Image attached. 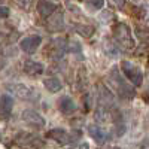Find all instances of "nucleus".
I'll use <instances>...</instances> for the list:
<instances>
[{"mask_svg": "<svg viewBox=\"0 0 149 149\" xmlns=\"http://www.w3.org/2000/svg\"><path fill=\"white\" fill-rule=\"evenodd\" d=\"M112 33H113V40L118 43V46L124 51H130V49L134 48V39H133V34L131 30L127 24L124 22H118L113 26L112 29Z\"/></svg>", "mask_w": 149, "mask_h": 149, "instance_id": "nucleus-1", "label": "nucleus"}, {"mask_svg": "<svg viewBox=\"0 0 149 149\" xmlns=\"http://www.w3.org/2000/svg\"><path fill=\"white\" fill-rule=\"evenodd\" d=\"M110 79H112V82L115 84V86H116V91H118V94L121 95V97H124V98H133L134 97V88H133V84L130 82V81H125L122 78V74H121V72L118 70V67H113L110 70Z\"/></svg>", "mask_w": 149, "mask_h": 149, "instance_id": "nucleus-2", "label": "nucleus"}, {"mask_svg": "<svg viewBox=\"0 0 149 149\" xmlns=\"http://www.w3.org/2000/svg\"><path fill=\"white\" fill-rule=\"evenodd\" d=\"M81 136L82 134L78 130H72L70 133H67L63 128H54V130L46 133V137L48 139H51V140H54V142H57L60 145H66V143H70L72 145L74 142H78L81 139Z\"/></svg>", "mask_w": 149, "mask_h": 149, "instance_id": "nucleus-3", "label": "nucleus"}, {"mask_svg": "<svg viewBox=\"0 0 149 149\" xmlns=\"http://www.w3.org/2000/svg\"><path fill=\"white\" fill-rule=\"evenodd\" d=\"M121 70L134 86H140L142 85V81H143V73H142V69L139 66H136L131 61H127L124 60L121 61Z\"/></svg>", "mask_w": 149, "mask_h": 149, "instance_id": "nucleus-4", "label": "nucleus"}, {"mask_svg": "<svg viewBox=\"0 0 149 149\" xmlns=\"http://www.w3.org/2000/svg\"><path fill=\"white\" fill-rule=\"evenodd\" d=\"M21 116H22V121L26 122V124H29L30 127L37 128V130L43 128L45 124H46L45 119H43V116H40V113H37V112L33 110V109H26V110H22Z\"/></svg>", "mask_w": 149, "mask_h": 149, "instance_id": "nucleus-5", "label": "nucleus"}, {"mask_svg": "<svg viewBox=\"0 0 149 149\" xmlns=\"http://www.w3.org/2000/svg\"><path fill=\"white\" fill-rule=\"evenodd\" d=\"M6 88L12 94H15L18 98H21V100H34L37 97L31 88H29V86L22 85V84H8Z\"/></svg>", "mask_w": 149, "mask_h": 149, "instance_id": "nucleus-6", "label": "nucleus"}, {"mask_svg": "<svg viewBox=\"0 0 149 149\" xmlns=\"http://www.w3.org/2000/svg\"><path fill=\"white\" fill-rule=\"evenodd\" d=\"M40 43H42V37L37 36V34H33V36L24 37V39L19 42V48L27 54H34L37 49H39Z\"/></svg>", "mask_w": 149, "mask_h": 149, "instance_id": "nucleus-7", "label": "nucleus"}, {"mask_svg": "<svg viewBox=\"0 0 149 149\" xmlns=\"http://www.w3.org/2000/svg\"><path fill=\"white\" fill-rule=\"evenodd\" d=\"M88 133H90L91 137L94 139V142L98 143V145H104V143L109 142V139H110L109 133H106L103 128H100L98 125H90V127H88Z\"/></svg>", "mask_w": 149, "mask_h": 149, "instance_id": "nucleus-8", "label": "nucleus"}, {"mask_svg": "<svg viewBox=\"0 0 149 149\" xmlns=\"http://www.w3.org/2000/svg\"><path fill=\"white\" fill-rule=\"evenodd\" d=\"M0 102H2V104H0L2 118L6 119V118L10 116L12 109H14V98H12L9 94H2V97H0Z\"/></svg>", "mask_w": 149, "mask_h": 149, "instance_id": "nucleus-9", "label": "nucleus"}, {"mask_svg": "<svg viewBox=\"0 0 149 149\" xmlns=\"http://www.w3.org/2000/svg\"><path fill=\"white\" fill-rule=\"evenodd\" d=\"M58 109L63 112L64 115H70V113H73V112H76L78 106L70 97L64 95V97H61L58 100Z\"/></svg>", "mask_w": 149, "mask_h": 149, "instance_id": "nucleus-10", "label": "nucleus"}, {"mask_svg": "<svg viewBox=\"0 0 149 149\" xmlns=\"http://www.w3.org/2000/svg\"><path fill=\"white\" fill-rule=\"evenodd\" d=\"M36 9H37V12H39V15H40V17H43V18H49V17H51L54 12H55L57 6H55L54 3H51V2H48V0H40V2L37 3Z\"/></svg>", "mask_w": 149, "mask_h": 149, "instance_id": "nucleus-11", "label": "nucleus"}, {"mask_svg": "<svg viewBox=\"0 0 149 149\" xmlns=\"http://www.w3.org/2000/svg\"><path fill=\"white\" fill-rule=\"evenodd\" d=\"M98 102H100L102 106H106V107L113 104V95L103 84L98 85Z\"/></svg>", "mask_w": 149, "mask_h": 149, "instance_id": "nucleus-12", "label": "nucleus"}, {"mask_svg": "<svg viewBox=\"0 0 149 149\" xmlns=\"http://www.w3.org/2000/svg\"><path fill=\"white\" fill-rule=\"evenodd\" d=\"M45 70L43 64L42 63H37V61H33V60H27L24 63V72L30 76H37V74H42Z\"/></svg>", "mask_w": 149, "mask_h": 149, "instance_id": "nucleus-13", "label": "nucleus"}, {"mask_svg": "<svg viewBox=\"0 0 149 149\" xmlns=\"http://www.w3.org/2000/svg\"><path fill=\"white\" fill-rule=\"evenodd\" d=\"M43 85L49 93H57V91H60L61 88H63V85H61L58 78H46L43 81Z\"/></svg>", "mask_w": 149, "mask_h": 149, "instance_id": "nucleus-14", "label": "nucleus"}, {"mask_svg": "<svg viewBox=\"0 0 149 149\" xmlns=\"http://www.w3.org/2000/svg\"><path fill=\"white\" fill-rule=\"evenodd\" d=\"M76 31L82 37H86V39H88V37H91L93 33H94V27L86 26V24H78V26H76Z\"/></svg>", "mask_w": 149, "mask_h": 149, "instance_id": "nucleus-15", "label": "nucleus"}, {"mask_svg": "<svg viewBox=\"0 0 149 149\" xmlns=\"http://www.w3.org/2000/svg\"><path fill=\"white\" fill-rule=\"evenodd\" d=\"M85 5L90 10H98L104 5V0H85Z\"/></svg>", "mask_w": 149, "mask_h": 149, "instance_id": "nucleus-16", "label": "nucleus"}, {"mask_svg": "<svg viewBox=\"0 0 149 149\" xmlns=\"http://www.w3.org/2000/svg\"><path fill=\"white\" fill-rule=\"evenodd\" d=\"M9 15V9L6 6H2V18H8Z\"/></svg>", "mask_w": 149, "mask_h": 149, "instance_id": "nucleus-17", "label": "nucleus"}, {"mask_svg": "<svg viewBox=\"0 0 149 149\" xmlns=\"http://www.w3.org/2000/svg\"><path fill=\"white\" fill-rule=\"evenodd\" d=\"M113 2H115V5L118 8H124V6H125V0H113Z\"/></svg>", "mask_w": 149, "mask_h": 149, "instance_id": "nucleus-18", "label": "nucleus"}, {"mask_svg": "<svg viewBox=\"0 0 149 149\" xmlns=\"http://www.w3.org/2000/svg\"><path fill=\"white\" fill-rule=\"evenodd\" d=\"M148 93H149V86H148Z\"/></svg>", "mask_w": 149, "mask_h": 149, "instance_id": "nucleus-19", "label": "nucleus"}]
</instances>
